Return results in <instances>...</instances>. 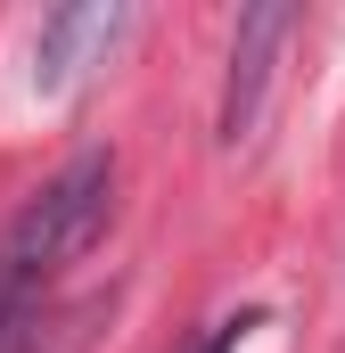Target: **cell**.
I'll list each match as a JSON object with an SVG mask.
<instances>
[{
  "label": "cell",
  "instance_id": "6da1fadb",
  "mask_svg": "<svg viewBox=\"0 0 345 353\" xmlns=\"http://www.w3.org/2000/svg\"><path fill=\"white\" fill-rule=\"evenodd\" d=\"M107 205H115V157L107 148H83L58 181H41L17 205V222L0 230V329L41 312L50 279L107 230Z\"/></svg>",
  "mask_w": 345,
  "mask_h": 353
},
{
  "label": "cell",
  "instance_id": "7a4b0ae2",
  "mask_svg": "<svg viewBox=\"0 0 345 353\" xmlns=\"http://www.w3.org/2000/svg\"><path fill=\"white\" fill-rule=\"evenodd\" d=\"M288 33H296V8H288V0H263V8L239 17V33H230V74H222V115H214L222 148H247V140H255L263 99H271V66H279Z\"/></svg>",
  "mask_w": 345,
  "mask_h": 353
},
{
  "label": "cell",
  "instance_id": "5b68a950",
  "mask_svg": "<svg viewBox=\"0 0 345 353\" xmlns=\"http://www.w3.org/2000/svg\"><path fill=\"white\" fill-rule=\"evenodd\" d=\"M247 329H255V312H239V321H222V329H214V337H206L197 353H239V337H247Z\"/></svg>",
  "mask_w": 345,
  "mask_h": 353
},
{
  "label": "cell",
  "instance_id": "3957f363",
  "mask_svg": "<svg viewBox=\"0 0 345 353\" xmlns=\"http://www.w3.org/2000/svg\"><path fill=\"white\" fill-rule=\"evenodd\" d=\"M124 33H132V8H99V0L50 8L33 33V90H75L90 66H107V50Z\"/></svg>",
  "mask_w": 345,
  "mask_h": 353
},
{
  "label": "cell",
  "instance_id": "277c9868",
  "mask_svg": "<svg viewBox=\"0 0 345 353\" xmlns=\"http://www.w3.org/2000/svg\"><path fill=\"white\" fill-rule=\"evenodd\" d=\"M99 321H107V296H83V304H66V312H33V321L8 337V353H90Z\"/></svg>",
  "mask_w": 345,
  "mask_h": 353
}]
</instances>
